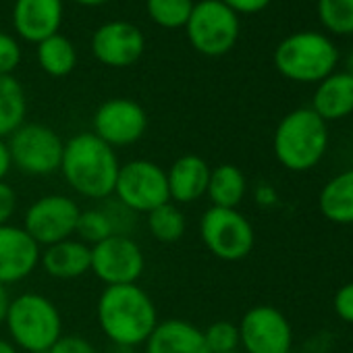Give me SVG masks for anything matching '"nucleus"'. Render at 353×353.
<instances>
[{"mask_svg":"<svg viewBox=\"0 0 353 353\" xmlns=\"http://www.w3.org/2000/svg\"><path fill=\"white\" fill-rule=\"evenodd\" d=\"M145 270V256L133 237L112 235L92 245L90 272L106 287L135 285Z\"/></svg>","mask_w":353,"mask_h":353,"instance_id":"obj_11","label":"nucleus"},{"mask_svg":"<svg viewBox=\"0 0 353 353\" xmlns=\"http://www.w3.org/2000/svg\"><path fill=\"white\" fill-rule=\"evenodd\" d=\"M318 21L334 36H353V0H318Z\"/></svg>","mask_w":353,"mask_h":353,"instance_id":"obj_27","label":"nucleus"},{"mask_svg":"<svg viewBox=\"0 0 353 353\" xmlns=\"http://www.w3.org/2000/svg\"><path fill=\"white\" fill-rule=\"evenodd\" d=\"M143 353H210L204 341V330L183 318L158 322L150 339L143 343Z\"/></svg>","mask_w":353,"mask_h":353,"instance_id":"obj_18","label":"nucleus"},{"mask_svg":"<svg viewBox=\"0 0 353 353\" xmlns=\"http://www.w3.org/2000/svg\"><path fill=\"white\" fill-rule=\"evenodd\" d=\"M7 143L13 166L23 174L48 176L61 172L65 141L52 127L42 123H23Z\"/></svg>","mask_w":353,"mask_h":353,"instance_id":"obj_7","label":"nucleus"},{"mask_svg":"<svg viewBox=\"0 0 353 353\" xmlns=\"http://www.w3.org/2000/svg\"><path fill=\"white\" fill-rule=\"evenodd\" d=\"M318 208L330 223L353 225V168L339 172L322 188Z\"/></svg>","mask_w":353,"mask_h":353,"instance_id":"obj_21","label":"nucleus"},{"mask_svg":"<svg viewBox=\"0 0 353 353\" xmlns=\"http://www.w3.org/2000/svg\"><path fill=\"white\" fill-rule=\"evenodd\" d=\"M256 200H258L260 204H264V206H270V204L276 200V196H274L272 188H268V185H260V188H258V192H256Z\"/></svg>","mask_w":353,"mask_h":353,"instance_id":"obj_37","label":"nucleus"},{"mask_svg":"<svg viewBox=\"0 0 353 353\" xmlns=\"http://www.w3.org/2000/svg\"><path fill=\"white\" fill-rule=\"evenodd\" d=\"M92 125V133L117 150L133 145L145 135L148 114L143 106L131 98H110L98 106Z\"/></svg>","mask_w":353,"mask_h":353,"instance_id":"obj_13","label":"nucleus"},{"mask_svg":"<svg viewBox=\"0 0 353 353\" xmlns=\"http://www.w3.org/2000/svg\"><path fill=\"white\" fill-rule=\"evenodd\" d=\"M210 164L198 154H183L166 170L168 196L172 204H194L206 196Z\"/></svg>","mask_w":353,"mask_h":353,"instance_id":"obj_17","label":"nucleus"},{"mask_svg":"<svg viewBox=\"0 0 353 353\" xmlns=\"http://www.w3.org/2000/svg\"><path fill=\"white\" fill-rule=\"evenodd\" d=\"M79 214L81 208L71 196L48 194L30 204L23 214V229L40 248H48L75 235Z\"/></svg>","mask_w":353,"mask_h":353,"instance_id":"obj_10","label":"nucleus"},{"mask_svg":"<svg viewBox=\"0 0 353 353\" xmlns=\"http://www.w3.org/2000/svg\"><path fill=\"white\" fill-rule=\"evenodd\" d=\"M17 192L7 181H0V227L9 225L17 212Z\"/></svg>","mask_w":353,"mask_h":353,"instance_id":"obj_33","label":"nucleus"},{"mask_svg":"<svg viewBox=\"0 0 353 353\" xmlns=\"http://www.w3.org/2000/svg\"><path fill=\"white\" fill-rule=\"evenodd\" d=\"M102 210L106 212L110 225H112V231L114 235H125V237H131L135 227H137V216L131 208H127L125 204H121L117 198L114 200H104L102 204Z\"/></svg>","mask_w":353,"mask_h":353,"instance_id":"obj_30","label":"nucleus"},{"mask_svg":"<svg viewBox=\"0 0 353 353\" xmlns=\"http://www.w3.org/2000/svg\"><path fill=\"white\" fill-rule=\"evenodd\" d=\"M90 258L92 248L79 241L77 237H71L61 243L44 248L40 256V266L52 279L73 281L90 272Z\"/></svg>","mask_w":353,"mask_h":353,"instance_id":"obj_19","label":"nucleus"},{"mask_svg":"<svg viewBox=\"0 0 353 353\" xmlns=\"http://www.w3.org/2000/svg\"><path fill=\"white\" fill-rule=\"evenodd\" d=\"M248 194V179L239 166L219 164L210 170L206 196L216 208H235Z\"/></svg>","mask_w":353,"mask_h":353,"instance_id":"obj_22","label":"nucleus"},{"mask_svg":"<svg viewBox=\"0 0 353 353\" xmlns=\"http://www.w3.org/2000/svg\"><path fill=\"white\" fill-rule=\"evenodd\" d=\"M9 303H11V295H9L7 287L0 285V324H5V318H7Z\"/></svg>","mask_w":353,"mask_h":353,"instance_id":"obj_38","label":"nucleus"},{"mask_svg":"<svg viewBox=\"0 0 353 353\" xmlns=\"http://www.w3.org/2000/svg\"><path fill=\"white\" fill-rule=\"evenodd\" d=\"M336 44L322 32H295L274 48L276 71L295 83H320L334 73Z\"/></svg>","mask_w":353,"mask_h":353,"instance_id":"obj_5","label":"nucleus"},{"mask_svg":"<svg viewBox=\"0 0 353 353\" xmlns=\"http://www.w3.org/2000/svg\"><path fill=\"white\" fill-rule=\"evenodd\" d=\"M75 235L79 241H83L85 245L92 248V245L112 237L114 231H112V225H110L106 212L102 210V206H98V208L81 210L77 227H75Z\"/></svg>","mask_w":353,"mask_h":353,"instance_id":"obj_28","label":"nucleus"},{"mask_svg":"<svg viewBox=\"0 0 353 353\" xmlns=\"http://www.w3.org/2000/svg\"><path fill=\"white\" fill-rule=\"evenodd\" d=\"M233 13L237 15H258L262 13L272 0H221Z\"/></svg>","mask_w":353,"mask_h":353,"instance_id":"obj_35","label":"nucleus"},{"mask_svg":"<svg viewBox=\"0 0 353 353\" xmlns=\"http://www.w3.org/2000/svg\"><path fill=\"white\" fill-rule=\"evenodd\" d=\"M42 248L23 227H0V285L9 287L26 281L40 266Z\"/></svg>","mask_w":353,"mask_h":353,"instance_id":"obj_15","label":"nucleus"},{"mask_svg":"<svg viewBox=\"0 0 353 353\" xmlns=\"http://www.w3.org/2000/svg\"><path fill=\"white\" fill-rule=\"evenodd\" d=\"M200 237L206 250L223 262L248 258L256 243L252 223L235 208L210 206L200 221Z\"/></svg>","mask_w":353,"mask_h":353,"instance_id":"obj_8","label":"nucleus"},{"mask_svg":"<svg viewBox=\"0 0 353 353\" xmlns=\"http://www.w3.org/2000/svg\"><path fill=\"white\" fill-rule=\"evenodd\" d=\"M96 318L112 345L129 349L143 345L160 322L156 303L137 283L104 287L98 297Z\"/></svg>","mask_w":353,"mask_h":353,"instance_id":"obj_2","label":"nucleus"},{"mask_svg":"<svg viewBox=\"0 0 353 353\" xmlns=\"http://www.w3.org/2000/svg\"><path fill=\"white\" fill-rule=\"evenodd\" d=\"M312 110L322 121H341L353 114V77L345 71H334L316 85Z\"/></svg>","mask_w":353,"mask_h":353,"instance_id":"obj_20","label":"nucleus"},{"mask_svg":"<svg viewBox=\"0 0 353 353\" xmlns=\"http://www.w3.org/2000/svg\"><path fill=\"white\" fill-rule=\"evenodd\" d=\"M345 73H349V75L353 77V50H351L349 57H347V69H345Z\"/></svg>","mask_w":353,"mask_h":353,"instance_id":"obj_41","label":"nucleus"},{"mask_svg":"<svg viewBox=\"0 0 353 353\" xmlns=\"http://www.w3.org/2000/svg\"><path fill=\"white\" fill-rule=\"evenodd\" d=\"M276 160L293 170L314 168L326 154L328 127L312 108H295L281 119L272 139Z\"/></svg>","mask_w":353,"mask_h":353,"instance_id":"obj_4","label":"nucleus"},{"mask_svg":"<svg viewBox=\"0 0 353 353\" xmlns=\"http://www.w3.org/2000/svg\"><path fill=\"white\" fill-rule=\"evenodd\" d=\"M332 305H334L336 316H339L343 322L353 324V283L343 285V287L334 293Z\"/></svg>","mask_w":353,"mask_h":353,"instance_id":"obj_34","label":"nucleus"},{"mask_svg":"<svg viewBox=\"0 0 353 353\" xmlns=\"http://www.w3.org/2000/svg\"><path fill=\"white\" fill-rule=\"evenodd\" d=\"M204 341L210 353H227V351H237L239 347V328L237 324L229 320H219L212 322L204 330Z\"/></svg>","mask_w":353,"mask_h":353,"instance_id":"obj_29","label":"nucleus"},{"mask_svg":"<svg viewBox=\"0 0 353 353\" xmlns=\"http://www.w3.org/2000/svg\"><path fill=\"white\" fill-rule=\"evenodd\" d=\"M194 5V0H145V11L158 28L181 30L190 19Z\"/></svg>","mask_w":353,"mask_h":353,"instance_id":"obj_26","label":"nucleus"},{"mask_svg":"<svg viewBox=\"0 0 353 353\" xmlns=\"http://www.w3.org/2000/svg\"><path fill=\"white\" fill-rule=\"evenodd\" d=\"M5 326L9 341L28 353H48L63 336V316L52 299L42 293L26 291L11 297Z\"/></svg>","mask_w":353,"mask_h":353,"instance_id":"obj_3","label":"nucleus"},{"mask_svg":"<svg viewBox=\"0 0 353 353\" xmlns=\"http://www.w3.org/2000/svg\"><path fill=\"white\" fill-rule=\"evenodd\" d=\"M237 328L239 345L248 353H291L293 328L285 314L272 305L248 310Z\"/></svg>","mask_w":353,"mask_h":353,"instance_id":"obj_12","label":"nucleus"},{"mask_svg":"<svg viewBox=\"0 0 353 353\" xmlns=\"http://www.w3.org/2000/svg\"><path fill=\"white\" fill-rule=\"evenodd\" d=\"M112 196L135 214H148L170 202L166 170L152 160H129L119 168Z\"/></svg>","mask_w":353,"mask_h":353,"instance_id":"obj_9","label":"nucleus"},{"mask_svg":"<svg viewBox=\"0 0 353 353\" xmlns=\"http://www.w3.org/2000/svg\"><path fill=\"white\" fill-rule=\"evenodd\" d=\"M227 353H237V351H227Z\"/></svg>","mask_w":353,"mask_h":353,"instance_id":"obj_42","label":"nucleus"},{"mask_svg":"<svg viewBox=\"0 0 353 353\" xmlns=\"http://www.w3.org/2000/svg\"><path fill=\"white\" fill-rule=\"evenodd\" d=\"M188 40L204 57H223L239 40V15L221 0H200L185 23Z\"/></svg>","mask_w":353,"mask_h":353,"instance_id":"obj_6","label":"nucleus"},{"mask_svg":"<svg viewBox=\"0 0 353 353\" xmlns=\"http://www.w3.org/2000/svg\"><path fill=\"white\" fill-rule=\"evenodd\" d=\"M36 57L40 69L50 77H67L77 65V50L69 38L61 32L36 44Z\"/></svg>","mask_w":353,"mask_h":353,"instance_id":"obj_24","label":"nucleus"},{"mask_svg":"<svg viewBox=\"0 0 353 353\" xmlns=\"http://www.w3.org/2000/svg\"><path fill=\"white\" fill-rule=\"evenodd\" d=\"M11 168H13V160H11L9 143H7V139H0V181L7 179Z\"/></svg>","mask_w":353,"mask_h":353,"instance_id":"obj_36","label":"nucleus"},{"mask_svg":"<svg viewBox=\"0 0 353 353\" xmlns=\"http://www.w3.org/2000/svg\"><path fill=\"white\" fill-rule=\"evenodd\" d=\"M21 65V44L15 36L0 32V75H13Z\"/></svg>","mask_w":353,"mask_h":353,"instance_id":"obj_31","label":"nucleus"},{"mask_svg":"<svg viewBox=\"0 0 353 353\" xmlns=\"http://www.w3.org/2000/svg\"><path fill=\"white\" fill-rule=\"evenodd\" d=\"M145 50L141 30L123 19L102 23L92 36V54L98 63L110 69H127L135 65Z\"/></svg>","mask_w":353,"mask_h":353,"instance_id":"obj_14","label":"nucleus"},{"mask_svg":"<svg viewBox=\"0 0 353 353\" xmlns=\"http://www.w3.org/2000/svg\"><path fill=\"white\" fill-rule=\"evenodd\" d=\"M28 114L23 85L13 75H0V139L11 137Z\"/></svg>","mask_w":353,"mask_h":353,"instance_id":"obj_23","label":"nucleus"},{"mask_svg":"<svg viewBox=\"0 0 353 353\" xmlns=\"http://www.w3.org/2000/svg\"><path fill=\"white\" fill-rule=\"evenodd\" d=\"M145 223H148L150 235L160 243L179 241L188 229V221H185L183 210L172 202H166V204L154 208L152 212H148Z\"/></svg>","mask_w":353,"mask_h":353,"instance_id":"obj_25","label":"nucleus"},{"mask_svg":"<svg viewBox=\"0 0 353 353\" xmlns=\"http://www.w3.org/2000/svg\"><path fill=\"white\" fill-rule=\"evenodd\" d=\"M63 17V0H15L11 15L15 34L30 44H40L59 34Z\"/></svg>","mask_w":353,"mask_h":353,"instance_id":"obj_16","label":"nucleus"},{"mask_svg":"<svg viewBox=\"0 0 353 353\" xmlns=\"http://www.w3.org/2000/svg\"><path fill=\"white\" fill-rule=\"evenodd\" d=\"M0 353H21L9 339H0Z\"/></svg>","mask_w":353,"mask_h":353,"instance_id":"obj_39","label":"nucleus"},{"mask_svg":"<svg viewBox=\"0 0 353 353\" xmlns=\"http://www.w3.org/2000/svg\"><path fill=\"white\" fill-rule=\"evenodd\" d=\"M48 353H98L96 345L81 334H65L48 349Z\"/></svg>","mask_w":353,"mask_h":353,"instance_id":"obj_32","label":"nucleus"},{"mask_svg":"<svg viewBox=\"0 0 353 353\" xmlns=\"http://www.w3.org/2000/svg\"><path fill=\"white\" fill-rule=\"evenodd\" d=\"M119 154L96 133L81 131L65 141L61 172L69 188L85 200L112 198L119 176Z\"/></svg>","mask_w":353,"mask_h":353,"instance_id":"obj_1","label":"nucleus"},{"mask_svg":"<svg viewBox=\"0 0 353 353\" xmlns=\"http://www.w3.org/2000/svg\"><path fill=\"white\" fill-rule=\"evenodd\" d=\"M73 3L81 5V7H102L108 3V0H73Z\"/></svg>","mask_w":353,"mask_h":353,"instance_id":"obj_40","label":"nucleus"}]
</instances>
